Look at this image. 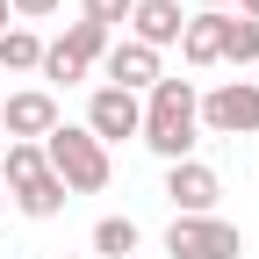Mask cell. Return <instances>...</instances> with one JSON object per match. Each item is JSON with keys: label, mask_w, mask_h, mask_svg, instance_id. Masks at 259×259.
<instances>
[{"label": "cell", "mask_w": 259, "mask_h": 259, "mask_svg": "<svg viewBox=\"0 0 259 259\" xmlns=\"http://www.w3.org/2000/svg\"><path fill=\"white\" fill-rule=\"evenodd\" d=\"M202 94H194V79H158L144 94V122H137V137L166 158V166H180V158L194 151V137H202Z\"/></svg>", "instance_id": "cell-1"}, {"label": "cell", "mask_w": 259, "mask_h": 259, "mask_svg": "<svg viewBox=\"0 0 259 259\" xmlns=\"http://www.w3.org/2000/svg\"><path fill=\"white\" fill-rule=\"evenodd\" d=\"M44 166L65 180V194H101L108 187V144H94L87 137V122H58L51 137H44Z\"/></svg>", "instance_id": "cell-2"}, {"label": "cell", "mask_w": 259, "mask_h": 259, "mask_svg": "<svg viewBox=\"0 0 259 259\" xmlns=\"http://www.w3.org/2000/svg\"><path fill=\"white\" fill-rule=\"evenodd\" d=\"M202 130H216V137H259V79H223L202 94Z\"/></svg>", "instance_id": "cell-3"}, {"label": "cell", "mask_w": 259, "mask_h": 259, "mask_svg": "<svg viewBox=\"0 0 259 259\" xmlns=\"http://www.w3.org/2000/svg\"><path fill=\"white\" fill-rule=\"evenodd\" d=\"M166 252L173 259H245V231L223 216H173Z\"/></svg>", "instance_id": "cell-4"}, {"label": "cell", "mask_w": 259, "mask_h": 259, "mask_svg": "<svg viewBox=\"0 0 259 259\" xmlns=\"http://www.w3.org/2000/svg\"><path fill=\"white\" fill-rule=\"evenodd\" d=\"M94 58H108V29H101V22H72L58 44H44V65H36V72L72 87V79H87V65H94Z\"/></svg>", "instance_id": "cell-5"}, {"label": "cell", "mask_w": 259, "mask_h": 259, "mask_svg": "<svg viewBox=\"0 0 259 259\" xmlns=\"http://www.w3.org/2000/svg\"><path fill=\"white\" fill-rule=\"evenodd\" d=\"M216 194H223L216 166H202V158L166 166V202H173V216H216Z\"/></svg>", "instance_id": "cell-6"}, {"label": "cell", "mask_w": 259, "mask_h": 259, "mask_svg": "<svg viewBox=\"0 0 259 259\" xmlns=\"http://www.w3.org/2000/svg\"><path fill=\"white\" fill-rule=\"evenodd\" d=\"M137 122H144V101H137V94H122V87H101V94L87 101V137H94V144L137 137Z\"/></svg>", "instance_id": "cell-7"}, {"label": "cell", "mask_w": 259, "mask_h": 259, "mask_svg": "<svg viewBox=\"0 0 259 259\" xmlns=\"http://www.w3.org/2000/svg\"><path fill=\"white\" fill-rule=\"evenodd\" d=\"M58 130V101L44 87H22V94H8L0 101V137H15V144H36V137H51Z\"/></svg>", "instance_id": "cell-8"}, {"label": "cell", "mask_w": 259, "mask_h": 259, "mask_svg": "<svg viewBox=\"0 0 259 259\" xmlns=\"http://www.w3.org/2000/svg\"><path fill=\"white\" fill-rule=\"evenodd\" d=\"M108 87H122V94H151L158 79H166V72H158V51H144V44H108Z\"/></svg>", "instance_id": "cell-9"}, {"label": "cell", "mask_w": 259, "mask_h": 259, "mask_svg": "<svg viewBox=\"0 0 259 259\" xmlns=\"http://www.w3.org/2000/svg\"><path fill=\"white\" fill-rule=\"evenodd\" d=\"M130 29H137L130 44H144V51H166V44H180L187 15H180V0H137V8H130Z\"/></svg>", "instance_id": "cell-10"}, {"label": "cell", "mask_w": 259, "mask_h": 259, "mask_svg": "<svg viewBox=\"0 0 259 259\" xmlns=\"http://www.w3.org/2000/svg\"><path fill=\"white\" fill-rule=\"evenodd\" d=\"M223 8H202V15H187V29H180V58L202 72V65H223Z\"/></svg>", "instance_id": "cell-11"}, {"label": "cell", "mask_w": 259, "mask_h": 259, "mask_svg": "<svg viewBox=\"0 0 259 259\" xmlns=\"http://www.w3.org/2000/svg\"><path fill=\"white\" fill-rule=\"evenodd\" d=\"M65 202H72V194H65V180H58V173H36L29 187H15V209H22V216H36V223H44V216H58Z\"/></svg>", "instance_id": "cell-12"}, {"label": "cell", "mask_w": 259, "mask_h": 259, "mask_svg": "<svg viewBox=\"0 0 259 259\" xmlns=\"http://www.w3.org/2000/svg\"><path fill=\"white\" fill-rule=\"evenodd\" d=\"M0 65H8V72H36L44 65V36L36 29H8V36H0Z\"/></svg>", "instance_id": "cell-13"}, {"label": "cell", "mask_w": 259, "mask_h": 259, "mask_svg": "<svg viewBox=\"0 0 259 259\" xmlns=\"http://www.w3.org/2000/svg\"><path fill=\"white\" fill-rule=\"evenodd\" d=\"M36 173H51L44 166V144H8V166H0V187H29V180H36Z\"/></svg>", "instance_id": "cell-14"}, {"label": "cell", "mask_w": 259, "mask_h": 259, "mask_svg": "<svg viewBox=\"0 0 259 259\" xmlns=\"http://www.w3.org/2000/svg\"><path fill=\"white\" fill-rule=\"evenodd\" d=\"M223 65H259V22H245V15L223 22Z\"/></svg>", "instance_id": "cell-15"}, {"label": "cell", "mask_w": 259, "mask_h": 259, "mask_svg": "<svg viewBox=\"0 0 259 259\" xmlns=\"http://www.w3.org/2000/svg\"><path fill=\"white\" fill-rule=\"evenodd\" d=\"M94 252L130 259V252H137V223H130V216H101V223H94Z\"/></svg>", "instance_id": "cell-16"}, {"label": "cell", "mask_w": 259, "mask_h": 259, "mask_svg": "<svg viewBox=\"0 0 259 259\" xmlns=\"http://www.w3.org/2000/svg\"><path fill=\"white\" fill-rule=\"evenodd\" d=\"M130 8H137V0H79V22H101V29H115V22H130Z\"/></svg>", "instance_id": "cell-17"}, {"label": "cell", "mask_w": 259, "mask_h": 259, "mask_svg": "<svg viewBox=\"0 0 259 259\" xmlns=\"http://www.w3.org/2000/svg\"><path fill=\"white\" fill-rule=\"evenodd\" d=\"M8 15L15 22H44V15H58V0H8Z\"/></svg>", "instance_id": "cell-18"}, {"label": "cell", "mask_w": 259, "mask_h": 259, "mask_svg": "<svg viewBox=\"0 0 259 259\" xmlns=\"http://www.w3.org/2000/svg\"><path fill=\"white\" fill-rule=\"evenodd\" d=\"M238 15H245V22H259V0H238Z\"/></svg>", "instance_id": "cell-19"}, {"label": "cell", "mask_w": 259, "mask_h": 259, "mask_svg": "<svg viewBox=\"0 0 259 259\" xmlns=\"http://www.w3.org/2000/svg\"><path fill=\"white\" fill-rule=\"evenodd\" d=\"M8 22H15V15H8V0H0V36H8Z\"/></svg>", "instance_id": "cell-20"}, {"label": "cell", "mask_w": 259, "mask_h": 259, "mask_svg": "<svg viewBox=\"0 0 259 259\" xmlns=\"http://www.w3.org/2000/svg\"><path fill=\"white\" fill-rule=\"evenodd\" d=\"M0 209H8V187H0Z\"/></svg>", "instance_id": "cell-21"}, {"label": "cell", "mask_w": 259, "mask_h": 259, "mask_svg": "<svg viewBox=\"0 0 259 259\" xmlns=\"http://www.w3.org/2000/svg\"><path fill=\"white\" fill-rule=\"evenodd\" d=\"M202 8H223V0H202Z\"/></svg>", "instance_id": "cell-22"}]
</instances>
